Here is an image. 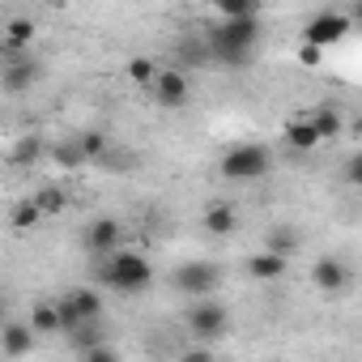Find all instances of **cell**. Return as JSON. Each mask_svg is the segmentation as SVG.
<instances>
[{"label": "cell", "mask_w": 362, "mask_h": 362, "mask_svg": "<svg viewBox=\"0 0 362 362\" xmlns=\"http://www.w3.org/2000/svg\"><path fill=\"white\" fill-rule=\"evenodd\" d=\"M188 332H192L197 341H209V345H214V341H222V337L230 332V311L205 294V298H197V303L188 307Z\"/></svg>", "instance_id": "obj_5"}, {"label": "cell", "mask_w": 362, "mask_h": 362, "mask_svg": "<svg viewBox=\"0 0 362 362\" xmlns=\"http://www.w3.org/2000/svg\"><path fill=\"white\" fill-rule=\"evenodd\" d=\"M56 311H60V337L73 332L77 324H90V320H103V294L94 286H77V290H64L56 298Z\"/></svg>", "instance_id": "obj_4"}, {"label": "cell", "mask_w": 362, "mask_h": 362, "mask_svg": "<svg viewBox=\"0 0 362 362\" xmlns=\"http://www.w3.org/2000/svg\"><path fill=\"white\" fill-rule=\"evenodd\" d=\"M273 166V153L256 141H243V145H230L218 162V170L230 179V184H252V179H264Z\"/></svg>", "instance_id": "obj_3"}, {"label": "cell", "mask_w": 362, "mask_h": 362, "mask_svg": "<svg viewBox=\"0 0 362 362\" xmlns=\"http://www.w3.org/2000/svg\"><path fill=\"white\" fill-rule=\"evenodd\" d=\"M201 226H205V235H214V239H226V235H235V230H239V214H235V205H226V201H214V205L201 214Z\"/></svg>", "instance_id": "obj_13"}, {"label": "cell", "mask_w": 362, "mask_h": 362, "mask_svg": "<svg viewBox=\"0 0 362 362\" xmlns=\"http://www.w3.org/2000/svg\"><path fill=\"white\" fill-rule=\"evenodd\" d=\"M81 247H86L94 260L111 256L115 247H124V222H119V218H94V222L86 226V235H81Z\"/></svg>", "instance_id": "obj_10"}, {"label": "cell", "mask_w": 362, "mask_h": 362, "mask_svg": "<svg viewBox=\"0 0 362 362\" xmlns=\"http://www.w3.org/2000/svg\"><path fill=\"white\" fill-rule=\"evenodd\" d=\"M39 5H56V9H60V5H64V0H39Z\"/></svg>", "instance_id": "obj_31"}, {"label": "cell", "mask_w": 362, "mask_h": 362, "mask_svg": "<svg viewBox=\"0 0 362 362\" xmlns=\"http://www.w3.org/2000/svg\"><path fill=\"white\" fill-rule=\"evenodd\" d=\"M35 341H39V332H35L30 324H9V320H0V349H5L9 358L30 354V349H35Z\"/></svg>", "instance_id": "obj_12"}, {"label": "cell", "mask_w": 362, "mask_h": 362, "mask_svg": "<svg viewBox=\"0 0 362 362\" xmlns=\"http://www.w3.org/2000/svg\"><path fill=\"white\" fill-rule=\"evenodd\" d=\"M39 337H56L60 332V311H56V298H39L30 307V320H26Z\"/></svg>", "instance_id": "obj_17"}, {"label": "cell", "mask_w": 362, "mask_h": 362, "mask_svg": "<svg viewBox=\"0 0 362 362\" xmlns=\"http://www.w3.org/2000/svg\"><path fill=\"white\" fill-rule=\"evenodd\" d=\"M298 247H303V235H298L294 226H286V222H281V226H273V230H269V252H277V256L294 260V252H298Z\"/></svg>", "instance_id": "obj_21"}, {"label": "cell", "mask_w": 362, "mask_h": 362, "mask_svg": "<svg viewBox=\"0 0 362 362\" xmlns=\"http://www.w3.org/2000/svg\"><path fill=\"white\" fill-rule=\"evenodd\" d=\"M324 56H328V52H324V47H315V43H303V47H298V64H303V69H320V64H324Z\"/></svg>", "instance_id": "obj_27"}, {"label": "cell", "mask_w": 362, "mask_h": 362, "mask_svg": "<svg viewBox=\"0 0 362 362\" xmlns=\"http://www.w3.org/2000/svg\"><path fill=\"white\" fill-rule=\"evenodd\" d=\"M243 269H247V277H252V281H277V277H286V269H290V260L264 247V252H256V256H247V260H243Z\"/></svg>", "instance_id": "obj_14"}, {"label": "cell", "mask_w": 362, "mask_h": 362, "mask_svg": "<svg viewBox=\"0 0 362 362\" xmlns=\"http://www.w3.org/2000/svg\"><path fill=\"white\" fill-rule=\"evenodd\" d=\"M9 226H13L18 235H30V230L43 226V209H39L35 201H18V205L9 209Z\"/></svg>", "instance_id": "obj_19"}, {"label": "cell", "mask_w": 362, "mask_h": 362, "mask_svg": "<svg viewBox=\"0 0 362 362\" xmlns=\"http://www.w3.org/2000/svg\"><path fill=\"white\" fill-rule=\"evenodd\" d=\"M307 119H311V128L320 132V141H332V136H341V128H345V115H341L337 107H320V111H311Z\"/></svg>", "instance_id": "obj_20"}, {"label": "cell", "mask_w": 362, "mask_h": 362, "mask_svg": "<svg viewBox=\"0 0 362 362\" xmlns=\"http://www.w3.org/2000/svg\"><path fill=\"white\" fill-rule=\"evenodd\" d=\"M260 35H264V30H260V13H256V18H222V22L205 35V52H209V60L239 69V64H247L252 52L260 47Z\"/></svg>", "instance_id": "obj_1"}, {"label": "cell", "mask_w": 362, "mask_h": 362, "mask_svg": "<svg viewBox=\"0 0 362 362\" xmlns=\"http://www.w3.org/2000/svg\"><path fill=\"white\" fill-rule=\"evenodd\" d=\"M286 145H290L294 153H311V149H320L324 141H320V132L311 128V119H290V124H286Z\"/></svg>", "instance_id": "obj_16"}, {"label": "cell", "mask_w": 362, "mask_h": 362, "mask_svg": "<svg viewBox=\"0 0 362 362\" xmlns=\"http://www.w3.org/2000/svg\"><path fill=\"white\" fill-rule=\"evenodd\" d=\"M77 145H81L86 162H103V158H107V136H103L98 128H90V132H77Z\"/></svg>", "instance_id": "obj_26"}, {"label": "cell", "mask_w": 362, "mask_h": 362, "mask_svg": "<svg viewBox=\"0 0 362 362\" xmlns=\"http://www.w3.org/2000/svg\"><path fill=\"white\" fill-rule=\"evenodd\" d=\"M35 35H39V26H35L30 18H13V22H5V52H30Z\"/></svg>", "instance_id": "obj_18"}, {"label": "cell", "mask_w": 362, "mask_h": 362, "mask_svg": "<svg viewBox=\"0 0 362 362\" xmlns=\"http://www.w3.org/2000/svg\"><path fill=\"white\" fill-rule=\"evenodd\" d=\"M43 77V64L30 52H5V69H0V90L5 94H30Z\"/></svg>", "instance_id": "obj_7"}, {"label": "cell", "mask_w": 362, "mask_h": 362, "mask_svg": "<svg viewBox=\"0 0 362 362\" xmlns=\"http://www.w3.org/2000/svg\"><path fill=\"white\" fill-rule=\"evenodd\" d=\"M0 320H5V303H0Z\"/></svg>", "instance_id": "obj_32"}, {"label": "cell", "mask_w": 362, "mask_h": 362, "mask_svg": "<svg viewBox=\"0 0 362 362\" xmlns=\"http://www.w3.org/2000/svg\"><path fill=\"white\" fill-rule=\"evenodd\" d=\"M264 0H214L218 18H256Z\"/></svg>", "instance_id": "obj_24"}, {"label": "cell", "mask_w": 362, "mask_h": 362, "mask_svg": "<svg viewBox=\"0 0 362 362\" xmlns=\"http://www.w3.org/2000/svg\"><path fill=\"white\" fill-rule=\"evenodd\" d=\"M209 354H214V345H197V349H188V354H184V358H188V362H192V358H197V362H201V358H209Z\"/></svg>", "instance_id": "obj_30"}, {"label": "cell", "mask_w": 362, "mask_h": 362, "mask_svg": "<svg viewBox=\"0 0 362 362\" xmlns=\"http://www.w3.org/2000/svg\"><path fill=\"white\" fill-rule=\"evenodd\" d=\"M39 209H43V218H56V214H64V205H69V197H64V188H56V184H43L35 197H30Z\"/></svg>", "instance_id": "obj_23"}, {"label": "cell", "mask_w": 362, "mask_h": 362, "mask_svg": "<svg viewBox=\"0 0 362 362\" xmlns=\"http://www.w3.org/2000/svg\"><path fill=\"white\" fill-rule=\"evenodd\" d=\"M345 184H362V158L358 153L345 162Z\"/></svg>", "instance_id": "obj_29"}, {"label": "cell", "mask_w": 362, "mask_h": 362, "mask_svg": "<svg viewBox=\"0 0 362 362\" xmlns=\"http://www.w3.org/2000/svg\"><path fill=\"white\" fill-rule=\"evenodd\" d=\"M170 286H175L179 294L205 298V294H214V290L222 286V269L209 264V260H188V264H179V269L170 273Z\"/></svg>", "instance_id": "obj_8"}, {"label": "cell", "mask_w": 362, "mask_h": 362, "mask_svg": "<svg viewBox=\"0 0 362 362\" xmlns=\"http://www.w3.org/2000/svg\"><path fill=\"white\" fill-rule=\"evenodd\" d=\"M47 158H52L56 166H64V170H77V166H86V153H81L77 136H73V141H60V145H47Z\"/></svg>", "instance_id": "obj_22"}, {"label": "cell", "mask_w": 362, "mask_h": 362, "mask_svg": "<svg viewBox=\"0 0 362 362\" xmlns=\"http://www.w3.org/2000/svg\"><path fill=\"white\" fill-rule=\"evenodd\" d=\"M354 30V13H337V9H324V13H315L311 22H307V30H303V43H315V47H337L345 35Z\"/></svg>", "instance_id": "obj_9"}, {"label": "cell", "mask_w": 362, "mask_h": 362, "mask_svg": "<svg viewBox=\"0 0 362 362\" xmlns=\"http://www.w3.org/2000/svg\"><path fill=\"white\" fill-rule=\"evenodd\" d=\"M349 264L341 260V256H320L315 264H311V286L320 290V294H328V298H341L345 290H349Z\"/></svg>", "instance_id": "obj_11"}, {"label": "cell", "mask_w": 362, "mask_h": 362, "mask_svg": "<svg viewBox=\"0 0 362 362\" xmlns=\"http://www.w3.org/2000/svg\"><path fill=\"white\" fill-rule=\"evenodd\" d=\"M81 358H90V362H111V358H115V345H107V341H98V345H90V349H81Z\"/></svg>", "instance_id": "obj_28"}, {"label": "cell", "mask_w": 362, "mask_h": 362, "mask_svg": "<svg viewBox=\"0 0 362 362\" xmlns=\"http://www.w3.org/2000/svg\"><path fill=\"white\" fill-rule=\"evenodd\" d=\"M153 73H158V60H153V56H132V60H128V81H132V86L145 90V86L153 81Z\"/></svg>", "instance_id": "obj_25"}, {"label": "cell", "mask_w": 362, "mask_h": 362, "mask_svg": "<svg viewBox=\"0 0 362 362\" xmlns=\"http://www.w3.org/2000/svg\"><path fill=\"white\" fill-rule=\"evenodd\" d=\"M145 90H149V98H153L158 107H166V111H179V107L192 103V81H188L184 69H158Z\"/></svg>", "instance_id": "obj_6"}, {"label": "cell", "mask_w": 362, "mask_h": 362, "mask_svg": "<svg viewBox=\"0 0 362 362\" xmlns=\"http://www.w3.org/2000/svg\"><path fill=\"white\" fill-rule=\"evenodd\" d=\"M153 281V269L141 252H128V247H115L111 256L98 260V286L115 290V294H145Z\"/></svg>", "instance_id": "obj_2"}, {"label": "cell", "mask_w": 362, "mask_h": 362, "mask_svg": "<svg viewBox=\"0 0 362 362\" xmlns=\"http://www.w3.org/2000/svg\"><path fill=\"white\" fill-rule=\"evenodd\" d=\"M43 158H47V141L35 136V132L18 136L13 149H9V162H13V166H35V162H43Z\"/></svg>", "instance_id": "obj_15"}]
</instances>
